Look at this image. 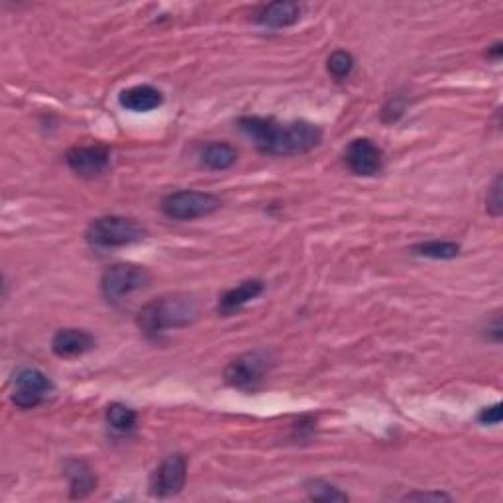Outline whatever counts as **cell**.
<instances>
[{
	"label": "cell",
	"instance_id": "obj_1",
	"mask_svg": "<svg viewBox=\"0 0 503 503\" xmlns=\"http://www.w3.org/2000/svg\"><path fill=\"white\" fill-rule=\"evenodd\" d=\"M238 128L265 156H299L323 142V130L307 121L277 122L264 116H242Z\"/></svg>",
	"mask_w": 503,
	"mask_h": 503
},
{
	"label": "cell",
	"instance_id": "obj_2",
	"mask_svg": "<svg viewBox=\"0 0 503 503\" xmlns=\"http://www.w3.org/2000/svg\"><path fill=\"white\" fill-rule=\"evenodd\" d=\"M197 317V299L187 293H174L154 299L142 307V311L136 317V325L148 338H159L167 330L193 325Z\"/></svg>",
	"mask_w": 503,
	"mask_h": 503
},
{
	"label": "cell",
	"instance_id": "obj_3",
	"mask_svg": "<svg viewBox=\"0 0 503 503\" xmlns=\"http://www.w3.org/2000/svg\"><path fill=\"white\" fill-rule=\"evenodd\" d=\"M85 238L96 248H121L144 240L146 229L134 219L109 215L94 219L85 230Z\"/></svg>",
	"mask_w": 503,
	"mask_h": 503
},
{
	"label": "cell",
	"instance_id": "obj_4",
	"mask_svg": "<svg viewBox=\"0 0 503 503\" xmlns=\"http://www.w3.org/2000/svg\"><path fill=\"white\" fill-rule=\"evenodd\" d=\"M274 366L267 350H250L234 358L224 370V382L242 391H252L265 380Z\"/></svg>",
	"mask_w": 503,
	"mask_h": 503
},
{
	"label": "cell",
	"instance_id": "obj_5",
	"mask_svg": "<svg viewBox=\"0 0 503 503\" xmlns=\"http://www.w3.org/2000/svg\"><path fill=\"white\" fill-rule=\"evenodd\" d=\"M220 199L205 191H174L162 199V212L174 220H195L220 209Z\"/></svg>",
	"mask_w": 503,
	"mask_h": 503
},
{
	"label": "cell",
	"instance_id": "obj_6",
	"mask_svg": "<svg viewBox=\"0 0 503 503\" xmlns=\"http://www.w3.org/2000/svg\"><path fill=\"white\" fill-rule=\"evenodd\" d=\"M152 280L146 267L134 264H114L101 277V292L106 301H121L138 289H142Z\"/></svg>",
	"mask_w": 503,
	"mask_h": 503
},
{
	"label": "cell",
	"instance_id": "obj_7",
	"mask_svg": "<svg viewBox=\"0 0 503 503\" xmlns=\"http://www.w3.org/2000/svg\"><path fill=\"white\" fill-rule=\"evenodd\" d=\"M187 481V458L184 454H169L162 460L152 478H149V494L159 499L174 498L185 488Z\"/></svg>",
	"mask_w": 503,
	"mask_h": 503
},
{
	"label": "cell",
	"instance_id": "obj_8",
	"mask_svg": "<svg viewBox=\"0 0 503 503\" xmlns=\"http://www.w3.org/2000/svg\"><path fill=\"white\" fill-rule=\"evenodd\" d=\"M13 403L20 409H34L53 390L51 380L36 368H22L14 373Z\"/></svg>",
	"mask_w": 503,
	"mask_h": 503
},
{
	"label": "cell",
	"instance_id": "obj_9",
	"mask_svg": "<svg viewBox=\"0 0 503 503\" xmlns=\"http://www.w3.org/2000/svg\"><path fill=\"white\" fill-rule=\"evenodd\" d=\"M345 162L355 175L372 177L383 167V149L370 138H356L346 148Z\"/></svg>",
	"mask_w": 503,
	"mask_h": 503
},
{
	"label": "cell",
	"instance_id": "obj_10",
	"mask_svg": "<svg viewBox=\"0 0 503 503\" xmlns=\"http://www.w3.org/2000/svg\"><path fill=\"white\" fill-rule=\"evenodd\" d=\"M67 166L81 177L93 179L106 171L111 164V152L106 146H77L71 148L66 156Z\"/></svg>",
	"mask_w": 503,
	"mask_h": 503
},
{
	"label": "cell",
	"instance_id": "obj_11",
	"mask_svg": "<svg viewBox=\"0 0 503 503\" xmlns=\"http://www.w3.org/2000/svg\"><path fill=\"white\" fill-rule=\"evenodd\" d=\"M96 340L83 328H61L51 338L53 355L59 358H75L93 350Z\"/></svg>",
	"mask_w": 503,
	"mask_h": 503
},
{
	"label": "cell",
	"instance_id": "obj_12",
	"mask_svg": "<svg viewBox=\"0 0 503 503\" xmlns=\"http://www.w3.org/2000/svg\"><path fill=\"white\" fill-rule=\"evenodd\" d=\"M63 476L67 478L73 499H85L96 490V476L93 468L79 458H69L63 464Z\"/></svg>",
	"mask_w": 503,
	"mask_h": 503
},
{
	"label": "cell",
	"instance_id": "obj_13",
	"mask_svg": "<svg viewBox=\"0 0 503 503\" xmlns=\"http://www.w3.org/2000/svg\"><path fill=\"white\" fill-rule=\"evenodd\" d=\"M264 282L262 280H246L240 285L229 289V292H224L219 299V313L229 317L234 315L244 305H248L250 301H254L256 297H260L264 293Z\"/></svg>",
	"mask_w": 503,
	"mask_h": 503
},
{
	"label": "cell",
	"instance_id": "obj_14",
	"mask_svg": "<svg viewBox=\"0 0 503 503\" xmlns=\"http://www.w3.org/2000/svg\"><path fill=\"white\" fill-rule=\"evenodd\" d=\"M303 14V6L297 3H272L264 6L258 14H256V22L265 28H289L299 22V18Z\"/></svg>",
	"mask_w": 503,
	"mask_h": 503
},
{
	"label": "cell",
	"instance_id": "obj_15",
	"mask_svg": "<svg viewBox=\"0 0 503 503\" xmlns=\"http://www.w3.org/2000/svg\"><path fill=\"white\" fill-rule=\"evenodd\" d=\"M119 103L122 109L132 112H149L162 106L164 94L152 85H136V87L124 89L119 94Z\"/></svg>",
	"mask_w": 503,
	"mask_h": 503
},
{
	"label": "cell",
	"instance_id": "obj_16",
	"mask_svg": "<svg viewBox=\"0 0 503 503\" xmlns=\"http://www.w3.org/2000/svg\"><path fill=\"white\" fill-rule=\"evenodd\" d=\"M238 159L237 148L227 142H211L201 149V164L212 171L230 169Z\"/></svg>",
	"mask_w": 503,
	"mask_h": 503
},
{
	"label": "cell",
	"instance_id": "obj_17",
	"mask_svg": "<svg viewBox=\"0 0 503 503\" xmlns=\"http://www.w3.org/2000/svg\"><path fill=\"white\" fill-rule=\"evenodd\" d=\"M413 254L433 260H453L460 254V244L451 240H429L413 246Z\"/></svg>",
	"mask_w": 503,
	"mask_h": 503
},
{
	"label": "cell",
	"instance_id": "obj_18",
	"mask_svg": "<svg viewBox=\"0 0 503 503\" xmlns=\"http://www.w3.org/2000/svg\"><path fill=\"white\" fill-rule=\"evenodd\" d=\"M307 498L313 501H348V496L335 484L325 480H309L305 484Z\"/></svg>",
	"mask_w": 503,
	"mask_h": 503
},
{
	"label": "cell",
	"instance_id": "obj_19",
	"mask_svg": "<svg viewBox=\"0 0 503 503\" xmlns=\"http://www.w3.org/2000/svg\"><path fill=\"white\" fill-rule=\"evenodd\" d=\"M106 421L112 427V429L121 431V433H128L132 431L136 423H138V413L130 408H126L122 403H112L106 409Z\"/></svg>",
	"mask_w": 503,
	"mask_h": 503
},
{
	"label": "cell",
	"instance_id": "obj_20",
	"mask_svg": "<svg viewBox=\"0 0 503 503\" xmlns=\"http://www.w3.org/2000/svg\"><path fill=\"white\" fill-rule=\"evenodd\" d=\"M327 67L335 79H346L352 73V69H355V58H352L350 53L345 49H337L330 53Z\"/></svg>",
	"mask_w": 503,
	"mask_h": 503
},
{
	"label": "cell",
	"instance_id": "obj_21",
	"mask_svg": "<svg viewBox=\"0 0 503 503\" xmlns=\"http://www.w3.org/2000/svg\"><path fill=\"white\" fill-rule=\"evenodd\" d=\"M486 209L491 217H499L503 211V199H501V175L494 179V184L488 189L486 197Z\"/></svg>",
	"mask_w": 503,
	"mask_h": 503
},
{
	"label": "cell",
	"instance_id": "obj_22",
	"mask_svg": "<svg viewBox=\"0 0 503 503\" xmlns=\"http://www.w3.org/2000/svg\"><path fill=\"white\" fill-rule=\"evenodd\" d=\"M453 498L445 491H411L405 494L403 501H451Z\"/></svg>",
	"mask_w": 503,
	"mask_h": 503
},
{
	"label": "cell",
	"instance_id": "obj_23",
	"mask_svg": "<svg viewBox=\"0 0 503 503\" xmlns=\"http://www.w3.org/2000/svg\"><path fill=\"white\" fill-rule=\"evenodd\" d=\"M478 421L481 425H499L501 421V403H494L490 408H484L478 415Z\"/></svg>",
	"mask_w": 503,
	"mask_h": 503
},
{
	"label": "cell",
	"instance_id": "obj_24",
	"mask_svg": "<svg viewBox=\"0 0 503 503\" xmlns=\"http://www.w3.org/2000/svg\"><path fill=\"white\" fill-rule=\"evenodd\" d=\"M501 51H503V48H501V41H498V44L488 51V56H490L491 59H499V58H501Z\"/></svg>",
	"mask_w": 503,
	"mask_h": 503
}]
</instances>
